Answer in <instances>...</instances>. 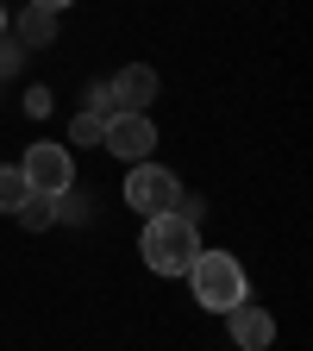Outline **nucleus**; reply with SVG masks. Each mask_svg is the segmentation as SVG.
I'll return each mask as SVG.
<instances>
[{
  "label": "nucleus",
  "instance_id": "f257e3e1",
  "mask_svg": "<svg viewBox=\"0 0 313 351\" xmlns=\"http://www.w3.org/2000/svg\"><path fill=\"white\" fill-rule=\"evenodd\" d=\"M138 251H145V263H151L157 276H188V270H195V257H201L207 245H201V232L188 226V219L157 213V219H145V239H138Z\"/></svg>",
  "mask_w": 313,
  "mask_h": 351
},
{
  "label": "nucleus",
  "instance_id": "f03ea898",
  "mask_svg": "<svg viewBox=\"0 0 313 351\" xmlns=\"http://www.w3.org/2000/svg\"><path fill=\"white\" fill-rule=\"evenodd\" d=\"M188 282H195V301L207 307V314H232V307L245 301V263L232 251H201Z\"/></svg>",
  "mask_w": 313,
  "mask_h": 351
},
{
  "label": "nucleus",
  "instance_id": "7ed1b4c3",
  "mask_svg": "<svg viewBox=\"0 0 313 351\" xmlns=\"http://www.w3.org/2000/svg\"><path fill=\"white\" fill-rule=\"evenodd\" d=\"M175 189H182V182H175L163 163H132V176H125V207L145 213V219H157V213H169Z\"/></svg>",
  "mask_w": 313,
  "mask_h": 351
},
{
  "label": "nucleus",
  "instance_id": "20e7f679",
  "mask_svg": "<svg viewBox=\"0 0 313 351\" xmlns=\"http://www.w3.org/2000/svg\"><path fill=\"white\" fill-rule=\"evenodd\" d=\"M19 176H25L32 195H63V189H75V163H69L63 145H32L25 163H19Z\"/></svg>",
  "mask_w": 313,
  "mask_h": 351
},
{
  "label": "nucleus",
  "instance_id": "39448f33",
  "mask_svg": "<svg viewBox=\"0 0 313 351\" xmlns=\"http://www.w3.org/2000/svg\"><path fill=\"white\" fill-rule=\"evenodd\" d=\"M101 145H107L113 157H125V163H151V151H157V125H151V113H113L107 132H101Z\"/></svg>",
  "mask_w": 313,
  "mask_h": 351
},
{
  "label": "nucleus",
  "instance_id": "423d86ee",
  "mask_svg": "<svg viewBox=\"0 0 313 351\" xmlns=\"http://www.w3.org/2000/svg\"><path fill=\"white\" fill-rule=\"evenodd\" d=\"M107 88H113L119 113H145V107L157 101V69H151V63H125L119 75H107Z\"/></svg>",
  "mask_w": 313,
  "mask_h": 351
},
{
  "label": "nucleus",
  "instance_id": "0eeeda50",
  "mask_svg": "<svg viewBox=\"0 0 313 351\" xmlns=\"http://www.w3.org/2000/svg\"><path fill=\"white\" fill-rule=\"evenodd\" d=\"M226 326H232V339H238V351H270L276 345V320L263 314L257 301H238L232 314H226Z\"/></svg>",
  "mask_w": 313,
  "mask_h": 351
},
{
  "label": "nucleus",
  "instance_id": "6e6552de",
  "mask_svg": "<svg viewBox=\"0 0 313 351\" xmlns=\"http://www.w3.org/2000/svg\"><path fill=\"white\" fill-rule=\"evenodd\" d=\"M7 38L19 44V51H44V44L57 38V19H51V13H38V7H25V13L7 25Z\"/></svg>",
  "mask_w": 313,
  "mask_h": 351
},
{
  "label": "nucleus",
  "instance_id": "1a4fd4ad",
  "mask_svg": "<svg viewBox=\"0 0 313 351\" xmlns=\"http://www.w3.org/2000/svg\"><path fill=\"white\" fill-rule=\"evenodd\" d=\"M32 189H25V176H19V163H0V213H19V201H25Z\"/></svg>",
  "mask_w": 313,
  "mask_h": 351
},
{
  "label": "nucleus",
  "instance_id": "9d476101",
  "mask_svg": "<svg viewBox=\"0 0 313 351\" xmlns=\"http://www.w3.org/2000/svg\"><path fill=\"white\" fill-rule=\"evenodd\" d=\"M13 219H19L25 232H44V226H57V219H51V195H25Z\"/></svg>",
  "mask_w": 313,
  "mask_h": 351
},
{
  "label": "nucleus",
  "instance_id": "9b49d317",
  "mask_svg": "<svg viewBox=\"0 0 313 351\" xmlns=\"http://www.w3.org/2000/svg\"><path fill=\"white\" fill-rule=\"evenodd\" d=\"M88 213H95V207H88L75 189H63V195H51V219H63V226H82V219Z\"/></svg>",
  "mask_w": 313,
  "mask_h": 351
},
{
  "label": "nucleus",
  "instance_id": "f8f14e48",
  "mask_svg": "<svg viewBox=\"0 0 313 351\" xmlns=\"http://www.w3.org/2000/svg\"><path fill=\"white\" fill-rule=\"evenodd\" d=\"M169 213H175V219H188V226H201V213H207V195H195V189H175Z\"/></svg>",
  "mask_w": 313,
  "mask_h": 351
},
{
  "label": "nucleus",
  "instance_id": "ddd939ff",
  "mask_svg": "<svg viewBox=\"0 0 313 351\" xmlns=\"http://www.w3.org/2000/svg\"><path fill=\"white\" fill-rule=\"evenodd\" d=\"M101 132H107L101 113H75V119H69V138H75V145H101Z\"/></svg>",
  "mask_w": 313,
  "mask_h": 351
},
{
  "label": "nucleus",
  "instance_id": "4468645a",
  "mask_svg": "<svg viewBox=\"0 0 313 351\" xmlns=\"http://www.w3.org/2000/svg\"><path fill=\"white\" fill-rule=\"evenodd\" d=\"M82 113H101V119H113V113H119L113 88H107V82H95V88H88V101H82Z\"/></svg>",
  "mask_w": 313,
  "mask_h": 351
},
{
  "label": "nucleus",
  "instance_id": "2eb2a0df",
  "mask_svg": "<svg viewBox=\"0 0 313 351\" xmlns=\"http://www.w3.org/2000/svg\"><path fill=\"white\" fill-rule=\"evenodd\" d=\"M19 69H25V51H19L13 38H0V82H13Z\"/></svg>",
  "mask_w": 313,
  "mask_h": 351
},
{
  "label": "nucleus",
  "instance_id": "dca6fc26",
  "mask_svg": "<svg viewBox=\"0 0 313 351\" xmlns=\"http://www.w3.org/2000/svg\"><path fill=\"white\" fill-rule=\"evenodd\" d=\"M25 107H32L38 119H44V113H51V88H32V95H25Z\"/></svg>",
  "mask_w": 313,
  "mask_h": 351
},
{
  "label": "nucleus",
  "instance_id": "f3484780",
  "mask_svg": "<svg viewBox=\"0 0 313 351\" xmlns=\"http://www.w3.org/2000/svg\"><path fill=\"white\" fill-rule=\"evenodd\" d=\"M25 7H38V13H51V19H57L63 7H75V0H25Z\"/></svg>",
  "mask_w": 313,
  "mask_h": 351
},
{
  "label": "nucleus",
  "instance_id": "a211bd4d",
  "mask_svg": "<svg viewBox=\"0 0 313 351\" xmlns=\"http://www.w3.org/2000/svg\"><path fill=\"white\" fill-rule=\"evenodd\" d=\"M0 38H7V7H0Z\"/></svg>",
  "mask_w": 313,
  "mask_h": 351
}]
</instances>
